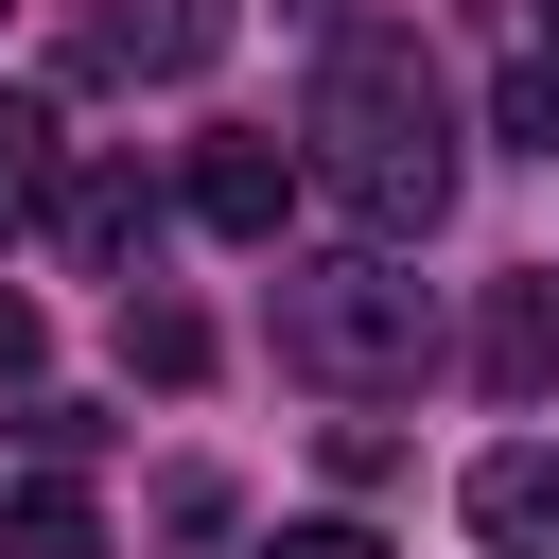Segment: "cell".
<instances>
[{
    "mask_svg": "<svg viewBox=\"0 0 559 559\" xmlns=\"http://www.w3.org/2000/svg\"><path fill=\"white\" fill-rule=\"evenodd\" d=\"M262 559H384V542H367V524H280Z\"/></svg>",
    "mask_w": 559,
    "mask_h": 559,
    "instance_id": "obj_12",
    "label": "cell"
},
{
    "mask_svg": "<svg viewBox=\"0 0 559 559\" xmlns=\"http://www.w3.org/2000/svg\"><path fill=\"white\" fill-rule=\"evenodd\" d=\"M52 245H70L87 280H140V262H157V175H140V157H70V175H52Z\"/></svg>",
    "mask_w": 559,
    "mask_h": 559,
    "instance_id": "obj_4",
    "label": "cell"
},
{
    "mask_svg": "<svg viewBox=\"0 0 559 559\" xmlns=\"http://www.w3.org/2000/svg\"><path fill=\"white\" fill-rule=\"evenodd\" d=\"M297 175L367 227V245H419L454 210V105L419 70V35H332L314 52V105H297Z\"/></svg>",
    "mask_w": 559,
    "mask_h": 559,
    "instance_id": "obj_1",
    "label": "cell"
},
{
    "mask_svg": "<svg viewBox=\"0 0 559 559\" xmlns=\"http://www.w3.org/2000/svg\"><path fill=\"white\" fill-rule=\"evenodd\" d=\"M472 542H489V559H559V437L472 454Z\"/></svg>",
    "mask_w": 559,
    "mask_h": 559,
    "instance_id": "obj_5",
    "label": "cell"
},
{
    "mask_svg": "<svg viewBox=\"0 0 559 559\" xmlns=\"http://www.w3.org/2000/svg\"><path fill=\"white\" fill-rule=\"evenodd\" d=\"M507 140H524V157H559V52H542V70H507Z\"/></svg>",
    "mask_w": 559,
    "mask_h": 559,
    "instance_id": "obj_11",
    "label": "cell"
},
{
    "mask_svg": "<svg viewBox=\"0 0 559 559\" xmlns=\"http://www.w3.org/2000/svg\"><path fill=\"white\" fill-rule=\"evenodd\" d=\"M17 367H35V297L0 280V384H17Z\"/></svg>",
    "mask_w": 559,
    "mask_h": 559,
    "instance_id": "obj_13",
    "label": "cell"
},
{
    "mask_svg": "<svg viewBox=\"0 0 559 559\" xmlns=\"http://www.w3.org/2000/svg\"><path fill=\"white\" fill-rule=\"evenodd\" d=\"M280 367L332 384V402H384V384L437 367V297H419L384 245H349V262H280Z\"/></svg>",
    "mask_w": 559,
    "mask_h": 559,
    "instance_id": "obj_2",
    "label": "cell"
},
{
    "mask_svg": "<svg viewBox=\"0 0 559 559\" xmlns=\"http://www.w3.org/2000/svg\"><path fill=\"white\" fill-rule=\"evenodd\" d=\"M542 35H559V0H542Z\"/></svg>",
    "mask_w": 559,
    "mask_h": 559,
    "instance_id": "obj_14",
    "label": "cell"
},
{
    "mask_svg": "<svg viewBox=\"0 0 559 559\" xmlns=\"http://www.w3.org/2000/svg\"><path fill=\"white\" fill-rule=\"evenodd\" d=\"M192 210H210L227 245H280V210H297V140H210V157H192Z\"/></svg>",
    "mask_w": 559,
    "mask_h": 559,
    "instance_id": "obj_7",
    "label": "cell"
},
{
    "mask_svg": "<svg viewBox=\"0 0 559 559\" xmlns=\"http://www.w3.org/2000/svg\"><path fill=\"white\" fill-rule=\"evenodd\" d=\"M122 367H140V384H192V367H210V314H175V297L122 280Z\"/></svg>",
    "mask_w": 559,
    "mask_h": 559,
    "instance_id": "obj_9",
    "label": "cell"
},
{
    "mask_svg": "<svg viewBox=\"0 0 559 559\" xmlns=\"http://www.w3.org/2000/svg\"><path fill=\"white\" fill-rule=\"evenodd\" d=\"M472 367H489V402H559V280H489Z\"/></svg>",
    "mask_w": 559,
    "mask_h": 559,
    "instance_id": "obj_6",
    "label": "cell"
},
{
    "mask_svg": "<svg viewBox=\"0 0 559 559\" xmlns=\"http://www.w3.org/2000/svg\"><path fill=\"white\" fill-rule=\"evenodd\" d=\"M0 559H105V507L52 472V489H0Z\"/></svg>",
    "mask_w": 559,
    "mask_h": 559,
    "instance_id": "obj_8",
    "label": "cell"
},
{
    "mask_svg": "<svg viewBox=\"0 0 559 559\" xmlns=\"http://www.w3.org/2000/svg\"><path fill=\"white\" fill-rule=\"evenodd\" d=\"M70 52H87L105 87H175V70H210V52H227V0H87V17H70Z\"/></svg>",
    "mask_w": 559,
    "mask_h": 559,
    "instance_id": "obj_3",
    "label": "cell"
},
{
    "mask_svg": "<svg viewBox=\"0 0 559 559\" xmlns=\"http://www.w3.org/2000/svg\"><path fill=\"white\" fill-rule=\"evenodd\" d=\"M52 175H70V157H52V105H17V87H0V227H35V210H52Z\"/></svg>",
    "mask_w": 559,
    "mask_h": 559,
    "instance_id": "obj_10",
    "label": "cell"
}]
</instances>
